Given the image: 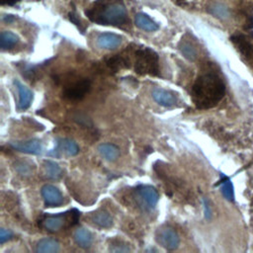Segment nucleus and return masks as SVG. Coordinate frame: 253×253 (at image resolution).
<instances>
[{"mask_svg":"<svg viewBox=\"0 0 253 253\" xmlns=\"http://www.w3.org/2000/svg\"><path fill=\"white\" fill-rule=\"evenodd\" d=\"M92 221L102 228H109L113 225V218L106 211H98L92 215Z\"/></svg>","mask_w":253,"mask_h":253,"instance_id":"nucleus-20","label":"nucleus"},{"mask_svg":"<svg viewBox=\"0 0 253 253\" xmlns=\"http://www.w3.org/2000/svg\"><path fill=\"white\" fill-rule=\"evenodd\" d=\"M19 1H21V0H0L2 5H9V6H12V5L18 3Z\"/></svg>","mask_w":253,"mask_h":253,"instance_id":"nucleus-31","label":"nucleus"},{"mask_svg":"<svg viewBox=\"0 0 253 253\" xmlns=\"http://www.w3.org/2000/svg\"><path fill=\"white\" fill-rule=\"evenodd\" d=\"M110 251L112 252H128L129 248L121 241H115L112 246H110Z\"/></svg>","mask_w":253,"mask_h":253,"instance_id":"nucleus-27","label":"nucleus"},{"mask_svg":"<svg viewBox=\"0 0 253 253\" xmlns=\"http://www.w3.org/2000/svg\"><path fill=\"white\" fill-rule=\"evenodd\" d=\"M230 41L248 61H253V43L246 36L235 34L230 37Z\"/></svg>","mask_w":253,"mask_h":253,"instance_id":"nucleus-9","label":"nucleus"},{"mask_svg":"<svg viewBox=\"0 0 253 253\" xmlns=\"http://www.w3.org/2000/svg\"><path fill=\"white\" fill-rule=\"evenodd\" d=\"M134 71L139 75H158L159 73V57L158 54L148 48H139L134 55Z\"/></svg>","mask_w":253,"mask_h":253,"instance_id":"nucleus-3","label":"nucleus"},{"mask_svg":"<svg viewBox=\"0 0 253 253\" xmlns=\"http://www.w3.org/2000/svg\"><path fill=\"white\" fill-rule=\"evenodd\" d=\"M156 242L167 250H175L180 244V237L177 231L169 225H163L157 228L155 232Z\"/></svg>","mask_w":253,"mask_h":253,"instance_id":"nucleus-5","label":"nucleus"},{"mask_svg":"<svg viewBox=\"0 0 253 253\" xmlns=\"http://www.w3.org/2000/svg\"><path fill=\"white\" fill-rule=\"evenodd\" d=\"M60 244L53 238L40 239L36 245V252L38 253H55L58 252Z\"/></svg>","mask_w":253,"mask_h":253,"instance_id":"nucleus-15","label":"nucleus"},{"mask_svg":"<svg viewBox=\"0 0 253 253\" xmlns=\"http://www.w3.org/2000/svg\"><path fill=\"white\" fill-rule=\"evenodd\" d=\"M45 207H59L63 203L61 192L53 185H44L41 190Z\"/></svg>","mask_w":253,"mask_h":253,"instance_id":"nucleus-8","label":"nucleus"},{"mask_svg":"<svg viewBox=\"0 0 253 253\" xmlns=\"http://www.w3.org/2000/svg\"><path fill=\"white\" fill-rule=\"evenodd\" d=\"M151 96L158 105L166 108L172 107L177 102V96L173 92L159 87L152 89Z\"/></svg>","mask_w":253,"mask_h":253,"instance_id":"nucleus-10","label":"nucleus"},{"mask_svg":"<svg viewBox=\"0 0 253 253\" xmlns=\"http://www.w3.org/2000/svg\"><path fill=\"white\" fill-rule=\"evenodd\" d=\"M10 146L13 149L28 154H39L42 151V143L36 138L25 141H11Z\"/></svg>","mask_w":253,"mask_h":253,"instance_id":"nucleus-11","label":"nucleus"},{"mask_svg":"<svg viewBox=\"0 0 253 253\" xmlns=\"http://www.w3.org/2000/svg\"><path fill=\"white\" fill-rule=\"evenodd\" d=\"M135 196L138 203L147 210L154 209L159 198L157 190L148 185L138 186L135 189Z\"/></svg>","mask_w":253,"mask_h":253,"instance_id":"nucleus-6","label":"nucleus"},{"mask_svg":"<svg viewBox=\"0 0 253 253\" xmlns=\"http://www.w3.org/2000/svg\"><path fill=\"white\" fill-rule=\"evenodd\" d=\"M85 14L90 21L99 25L122 27L128 22L123 0H96Z\"/></svg>","mask_w":253,"mask_h":253,"instance_id":"nucleus-2","label":"nucleus"},{"mask_svg":"<svg viewBox=\"0 0 253 253\" xmlns=\"http://www.w3.org/2000/svg\"><path fill=\"white\" fill-rule=\"evenodd\" d=\"M135 26L138 27L141 30L147 31V32H154L158 30L159 26L156 22H154L148 15L145 13H137L134 18Z\"/></svg>","mask_w":253,"mask_h":253,"instance_id":"nucleus-16","label":"nucleus"},{"mask_svg":"<svg viewBox=\"0 0 253 253\" xmlns=\"http://www.w3.org/2000/svg\"><path fill=\"white\" fill-rule=\"evenodd\" d=\"M106 63L111 69H113L115 71H117L121 68H125V67L129 66L128 59H126V57H125L121 54H116L114 56H111L110 58L107 59Z\"/></svg>","mask_w":253,"mask_h":253,"instance_id":"nucleus-22","label":"nucleus"},{"mask_svg":"<svg viewBox=\"0 0 253 253\" xmlns=\"http://www.w3.org/2000/svg\"><path fill=\"white\" fill-rule=\"evenodd\" d=\"M180 51L182 52V54L189 60H195L197 57V52L195 50V48L188 42H182V44L180 45Z\"/></svg>","mask_w":253,"mask_h":253,"instance_id":"nucleus-25","label":"nucleus"},{"mask_svg":"<svg viewBox=\"0 0 253 253\" xmlns=\"http://www.w3.org/2000/svg\"><path fill=\"white\" fill-rule=\"evenodd\" d=\"M99 153L108 161H116L120 156V149L113 143H102L98 146Z\"/></svg>","mask_w":253,"mask_h":253,"instance_id":"nucleus-17","label":"nucleus"},{"mask_svg":"<svg viewBox=\"0 0 253 253\" xmlns=\"http://www.w3.org/2000/svg\"><path fill=\"white\" fill-rule=\"evenodd\" d=\"M221 192L227 200H233V187L229 179L226 177H223L221 180Z\"/></svg>","mask_w":253,"mask_h":253,"instance_id":"nucleus-24","label":"nucleus"},{"mask_svg":"<svg viewBox=\"0 0 253 253\" xmlns=\"http://www.w3.org/2000/svg\"><path fill=\"white\" fill-rule=\"evenodd\" d=\"M225 86L223 81L214 73L201 75L192 87V100L199 109L214 107L223 97Z\"/></svg>","mask_w":253,"mask_h":253,"instance_id":"nucleus-1","label":"nucleus"},{"mask_svg":"<svg viewBox=\"0 0 253 253\" xmlns=\"http://www.w3.org/2000/svg\"><path fill=\"white\" fill-rule=\"evenodd\" d=\"M15 168L17 170V172L19 174H21L22 176H29L31 175L32 173V167L29 163L25 162V161H20V162H17L15 164Z\"/></svg>","mask_w":253,"mask_h":253,"instance_id":"nucleus-26","label":"nucleus"},{"mask_svg":"<svg viewBox=\"0 0 253 253\" xmlns=\"http://www.w3.org/2000/svg\"><path fill=\"white\" fill-rule=\"evenodd\" d=\"M12 237H13L12 231H10L9 229H5V228L0 229V243L1 244L10 240Z\"/></svg>","mask_w":253,"mask_h":253,"instance_id":"nucleus-29","label":"nucleus"},{"mask_svg":"<svg viewBox=\"0 0 253 253\" xmlns=\"http://www.w3.org/2000/svg\"><path fill=\"white\" fill-rule=\"evenodd\" d=\"M210 13L212 14L214 17L219 18V19H225L229 16V10L226 6L219 4V3H215L213 4L210 9H209Z\"/></svg>","mask_w":253,"mask_h":253,"instance_id":"nucleus-23","label":"nucleus"},{"mask_svg":"<svg viewBox=\"0 0 253 253\" xmlns=\"http://www.w3.org/2000/svg\"><path fill=\"white\" fill-rule=\"evenodd\" d=\"M43 174L49 180H58L62 176V169L54 161L46 160L43 163Z\"/></svg>","mask_w":253,"mask_h":253,"instance_id":"nucleus-18","label":"nucleus"},{"mask_svg":"<svg viewBox=\"0 0 253 253\" xmlns=\"http://www.w3.org/2000/svg\"><path fill=\"white\" fill-rule=\"evenodd\" d=\"M68 18H69V20L81 31V33H84L85 29H84V27L82 26V22L80 21L78 15H77L75 12H70V13L68 14Z\"/></svg>","mask_w":253,"mask_h":253,"instance_id":"nucleus-28","label":"nucleus"},{"mask_svg":"<svg viewBox=\"0 0 253 253\" xmlns=\"http://www.w3.org/2000/svg\"><path fill=\"white\" fill-rule=\"evenodd\" d=\"M78 217H79V211L74 209V210H71V214L68 212H64V213L48 215L44 217V219L42 220V225L49 232H56V231H59L66 222H69L67 221L68 219H70L72 225L76 224L78 221Z\"/></svg>","mask_w":253,"mask_h":253,"instance_id":"nucleus-4","label":"nucleus"},{"mask_svg":"<svg viewBox=\"0 0 253 253\" xmlns=\"http://www.w3.org/2000/svg\"><path fill=\"white\" fill-rule=\"evenodd\" d=\"M15 85L19 92V103L18 107L20 110H26L30 107L33 101V92L26 85L22 84L20 81L15 80Z\"/></svg>","mask_w":253,"mask_h":253,"instance_id":"nucleus-13","label":"nucleus"},{"mask_svg":"<svg viewBox=\"0 0 253 253\" xmlns=\"http://www.w3.org/2000/svg\"><path fill=\"white\" fill-rule=\"evenodd\" d=\"M19 42V37L10 32V31H4L0 35V45L3 50L10 49L14 47Z\"/></svg>","mask_w":253,"mask_h":253,"instance_id":"nucleus-21","label":"nucleus"},{"mask_svg":"<svg viewBox=\"0 0 253 253\" xmlns=\"http://www.w3.org/2000/svg\"><path fill=\"white\" fill-rule=\"evenodd\" d=\"M14 20H15V17H14L13 15H6V16L4 17V21H6V22H8V23L13 22Z\"/></svg>","mask_w":253,"mask_h":253,"instance_id":"nucleus-32","label":"nucleus"},{"mask_svg":"<svg viewBox=\"0 0 253 253\" xmlns=\"http://www.w3.org/2000/svg\"><path fill=\"white\" fill-rule=\"evenodd\" d=\"M90 88V80L84 78L66 87L63 91V96L69 100H80L89 92Z\"/></svg>","mask_w":253,"mask_h":253,"instance_id":"nucleus-7","label":"nucleus"},{"mask_svg":"<svg viewBox=\"0 0 253 253\" xmlns=\"http://www.w3.org/2000/svg\"><path fill=\"white\" fill-rule=\"evenodd\" d=\"M122 42V37L114 33H103L97 38V44L101 48L115 49Z\"/></svg>","mask_w":253,"mask_h":253,"instance_id":"nucleus-12","label":"nucleus"},{"mask_svg":"<svg viewBox=\"0 0 253 253\" xmlns=\"http://www.w3.org/2000/svg\"><path fill=\"white\" fill-rule=\"evenodd\" d=\"M74 240L78 246L82 248H89L93 242V236L89 230L80 227L74 232Z\"/></svg>","mask_w":253,"mask_h":253,"instance_id":"nucleus-19","label":"nucleus"},{"mask_svg":"<svg viewBox=\"0 0 253 253\" xmlns=\"http://www.w3.org/2000/svg\"><path fill=\"white\" fill-rule=\"evenodd\" d=\"M245 29H253V16H249L245 22Z\"/></svg>","mask_w":253,"mask_h":253,"instance_id":"nucleus-30","label":"nucleus"},{"mask_svg":"<svg viewBox=\"0 0 253 253\" xmlns=\"http://www.w3.org/2000/svg\"><path fill=\"white\" fill-rule=\"evenodd\" d=\"M56 151H60L67 156H75L79 152L78 144L70 138H60L57 140Z\"/></svg>","mask_w":253,"mask_h":253,"instance_id":"nucleus-14","label":"nucleus"}]
</instances>
